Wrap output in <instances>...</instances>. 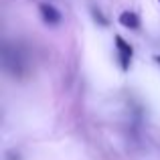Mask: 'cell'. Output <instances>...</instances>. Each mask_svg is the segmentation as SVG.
Listing matches in <instances>:
<instances>
[{
    "instance_id": "obj_1",
    "label": "cell",
    "mask_w": 160,
    "mask_h": 160,
    "mask_svg": "<svg viewBox=\"0 0 160 160\" xmlns=\"http://www.w3.org/2000/svg\"><path fill=\"white\" fill-rule=\"evenodd\" d=\"M113 41H116V51H118V59H120V65L124 71L130 69V63H132V57H134V49L132 45H128L124 41V37L116 35L113 37Z\"/></svg>"
},
{
    "instance_id": "obj_2",
    "label": "cell",
    "mask_w": 160,
    "mask_h": 160,
    "mask_svg": "<svg viewBox=\"0 0 160 160\" xmlns=\"http://www.w3.org/2000/svg\"><path fill=\"white\" fill-rule=\"evenodd\" d=\"M39 10H41V16H43V20L49 24V27H55V24L61 22V12H59L57 8L53 6V4L43 2V4L39 6Z\"/></svg>"
},
{
    "instance_id": "obj_3",
    "label": "cell",
    "mask_w": 160,
    "mask_h": 160,
    "mask_svg": "<svg viewBox=\"0 0 160 160\" xmlns=\"http://www.w3.org/2000/svg\"><path fill=\"white\" fill-rule=\"evenodd\" d=\"M120 24L122 27H126V28H132V31H136V28H140V16L136 14V12H130V10H126V12H122L120 14Z\"/></svg>"
},
{
    "instance_id": "obj_4",
    "label": "cell",
    "mask_w": 160,
    "mask_h": 160,
    "mask_svg": "<svg viewBox=\"0 0 160 160\" xmlns=\"http://www.w3.org/2000/svg\"><path fill=\"white\" fill-rule=\"evenodd\" d=\"M91 14H93V20H95V22H99L102 27H108V18H106V16H103L99 10H93Z\"/></svg>"
},
{
    "instance_id": "obj_5",
    "label": "cell",
    "mask_w": 160,
    "mask_h": 160,
    "mask_svg": "<svg viewBox=\"0 0 160 160\" xmlns=\"http://www.w3.org/2000/svg\"><path fill=\"white\" fill-rule=\"evenodd\" d=\"M154 61H156L158 65H160V55H156V57H154Z\"/></svg>"
},
{
    "instance_id": "obj_6",
    "label": "cell",
    "mask_w": 160,
    "mask_h": 160,
    "mask_svg": "<svg viewBox=\"0 0 160 160\" xmlns=\"http://www.w3.org/2000/svg\"><path fill=\"white\" fill-rule=\"evenodd\" d=\"M158 2H160V0H158Z\"/></svg>"
}]
</instances>
